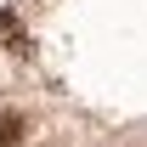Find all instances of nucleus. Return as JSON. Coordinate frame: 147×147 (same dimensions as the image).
Segmentation results:
<instances>
[{
	"instance_id": "f257e3e1",
	"label": "nucleus",
	"mask_w": 147,
	"mask_h": 147,
	"mask_svg": "<svg viewBox=\"0 0 147 147\" xmlns=\"http://www.w3.org/2000/svg\"><path fill=\"white\" fill-rule=\"evenodd\" d=\"M17 136H23V119H17V113H6V119H0V147H11Z\"/></svg>"
}]
</instances>
